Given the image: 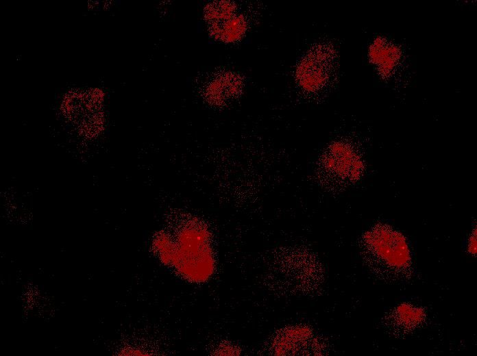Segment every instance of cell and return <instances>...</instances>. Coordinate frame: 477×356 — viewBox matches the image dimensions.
I'll use <instances>...</instances> for the list:
<instances>
[{
    "mask_svg": "<svg viewBox=\"0 0 477 356\" xmlns=\"http://www.w3.org/2000/svg\"><path fill=\"white\" fill-rule=\"evenodd\" d=\"M330 58L328 52H323L322 48L313 51L301 60L296 70V79L299 86L308 92L319 90L328 77Z\"/></svg>",
    "mask_w": 477,
    "mask_h": 356,
    "instance_id": "2",
    "label": "cell"
},
{
    "mask_svg": "<svg viewBox=\"0 0 477 356\" xmlns=\"http://www.w3.org/2000/svg\"><path fill=\"white\" fill-rule=\"evenodd\" d=\"M426 320L425 310L411 303H402L384 316L385 329L396 338H404L418 330Z\"/></svg>",
    "mask_w": 477,
    "mask_h": 356,
    "instance_id": "3",
    "label": "cell"
},
{
    "mask_svg": "<svg viewBox=\"0 0 477 356\" xmlns=\"http://www.w3.org/2000/svg\"><path fill=\"white\" fill-rule=\"evenodd\" d=\"M364 257L370 270L380 279L396 282L411 277L413 266L404 236L392 227L378 224L366 233Z\"/></svg>",
    "mask_w": 477,
    "mask_h": 356,
    "instance_id": "1",
    "label": "cell"
},
{
    "mask_svg": "<svg viewBox=\"0 0 477 356\" xmlns=\"http://www.w3.org/2000/svg\"><path fill=\"white\" fill-rule=\"evenodd\" d=\"M327 158L328 168L336 170L333 175L340 180L351 179L359 170L360 162L356 153L346 145L334 146Z\"/></svg>",
    "mask_w": 477,
    "mask_h": 356,
    "instance_id": "4",
    "label": "cell"
}]
</instances>
